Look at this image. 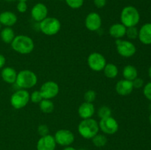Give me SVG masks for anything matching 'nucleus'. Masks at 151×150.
Listing matches in <instances>:
<instances>
[{
  "mask_svg": "<svg viewBox=\"0 0 151 150\" xmlns=\"http://www.w3.org/2000/svg\"><path fill=\"white\" fill-rule=\"evenodd\" d=\"M10 44L12 49L21 54H30L35 48L33 40L24 35H16Z\"/></svg>",
  "mask_w": 151,
  "mask_h": 150,
  "instance_id": "1",
  "label": "nucleus"
},
{
  "mask_svg": "<svg viewBox=\"0 0 151 150\" xmlns=\"http://www.w3.org/2000/svg\"><path fill=\"white\" fill-rule=\"evenodd\" d=\"M99 123L92 118L83 119L78 124V133L85 139H91L99 133Z\"/></svg>",
  "mask_w": 151,
  "mask_h": 150,
  "instance_id": "2",
  "label": "nucleus"
},
{
  "mask_svg": "<svg viewBox=\"0 0 151 150\" xmlns=\"http://www.w3.org/2000/svg\"><path fill=\"white\" fill-rule=\"evenodd\" d=\"M38 76L32 71L24 69L17 74V77L15 83L20 89H29L36 85Z\"/></svg>",
  "mask_w": 151,
  "mask_h": 150,
  "instance_id": "3",
  "label": "nucleus"
},
{
  "mask_svg": "<svg viewBox=\"0 0 151 150\" xmlns=\"http://www.w3.org/2000/svg\"><path fill=\"white\" fill-rule=\"evenodd\" d=\"M140 20V14L134 6H126L122 10L120 14L121 23L126 27L136 26Z\"/></svg>",
  "mask_w": 151,
  "mask_h": 150,
  "instance_id": "4",
  "label": "nucleus"
},
{
  "mask_svg": "<svg viewBox=\"0 0 151 150\" xmlns=\"http://www.w3.org/2000/svg\"><path fill=\"white\" fill-rule=\"evenodd\" d=\"M39 28L43 34L48 36H52L58 33L60 30L61 24L57 18L47 17L40 22Z\"/></svg>",
  "mask_w": 151,
  "mask_h": 150,
  "instance_id": "5",
  "label": "nucleus"
},
{
  "mask_svg": "<svg viewBox=\"0 0 151 150\" xmlns=\"http://www.w3.org/2000/svg\"><path fill=\"white\" fill-rule=\"evenodd\" d=\"M10 101L12 107L16 110L24 108L30 101L29 92L24 89L18 90L12 94Z\"/></svg>",
  "mask_w": 151,
  "mask_h": 150,
  "instance_id": "6",
  "label": "nucleus"
},
{
  "mask_svg": "<svg viewBox=\"0 0 151 150\" xmlns=\"http://www.w3.org/2000/svg\"><path fill=\"white\" fill-rule=\"evenodd\" d=\"M116 49L118 54L123 57H131L137 52V48L131 41L127 40L116 39L115 41Z\"/></svg>",
  "mask_w": 151,
  "mask_h": 150,
  "instance_id": "7",
  "label": "nucleus"
},
{
  "mask_svg": "<svg viewBox=\"0 0 151 150\" xmlns=\"http://www.w3.org/2000/svg\"><path fill=\"white\" fill-rule=\"evenodd\" d=\"M87 63L90 69L94 71H102L106 65V59L99 52H92L87 58Z\"/></svg>",
  "mask_w": 151,
  "mask_h": 150,
  "instance_id": "8",
  "label": "nucleus"
},
{
  "mask_svg": "<svg viewBox=\"0 0 151 150\" xmlns=\"http://www.w3.org/2000/svg\"><path fill=\"white\" fill-rule=\"evenodd\" d=\"M59 85L55 81L49 80L42 84L39 91L43 99H52L58 96L59 93Z\"/></svg>",
  "mask_w": 151,
  "mask_h": 150,
  "instance_id": "9",
  "label": "nucleus"
},
{
  "mask_svg": "<svg viewBox=\"0 0 151 150\" xmlns=\"http://www.w3.org/2000/svg\"><path fill=\"white\" fill-rule=\"evenodd\" d=\"M98 123L100 130L106 135H114L119 129V124L117 121L112 116L100 119Z\"/></svg>",
  "mask_w": 151,
  "mask_h": 150,
  "instance_id": "10",
  "label": "nucleus"
},
{
  "mask_svg": "<svg viewBox=\"0 0 151 150\" xmlns=\"http://www.w3.org/2000/svg\"><path fill=\"white\" fill-rule=\"evenodd\" d=\"M55 140L56 144L62 146H69L75 141V135L69 129H59L55 134Z\"/></svg>",
  "mask_w": 151,
  "mask_h": 150,
  "instance_id": "11",
  "label": "nucleus"
},
{
  "mask_svg": "<svg viewBox=\"0 0 151 150\" xmlns=\"http://www.w3.org/2000/svg\"><path fill=\"white\" fill-rule=\"evenodd\" d=\"M85 26L89 31L96 32L102 26V19L100 14L95 12L88 13L85 19Z\"/></svg>",
  "mask_w": 151,
  "mask_h": 150,
  "instance_id": "12",
  "label": "nucleus"
},
{
  "mask_svg": "<svg viewBox=\"0 0 151 150\" xmlns=\"http://www.w3.org/2000/svg\"><path fill=\"white\" fill-rule=\"evenodd\" d=\"M48 9L43 3H37L31 10V16L32 19L37 22L42 21L47 17Z\"/></svg>",
  "mask_w": 151,
  "mask_h": 150,
  "instance_id": "13",
  "label": "nucleus"
},
{
  "mask_svg": "<svg viewBox=\"0 0 151 150\" xmlns=\"http://www.w3.org/2000/svg\"><path fill=\"white\" fill-rule=\"evenodd\" d=\"M56 141L54 136L47 135L39 138L37 142V150H55L56 148Z\"/></svg>",
  "mask_w": 151,
  "mask_h": 150,
  "instance_id": "14",
  "label": "nucleus"
},
{
  "mask_svg": "<svg viewBox=\"0 0 151 150\" xmlns=\"http://www.w3.org/2000/svg\"><path fill=\"white\" fill-rule=\"evenodd\" d=\"M116 93L120 96H128L132 93L134 90L132 81L123 79L118 81L115 86Z\"/></svg>",
  "mask_w": 151,
  "mask_h": 150,
  "instance_id": "15",
  "label": "nucleus"
},
{
  "mask_svg": "<svg viewBox=\"0 0 151 150\" xmlns=\"http://www.w3.org/2000/svg\"><path fill=\"white\" fill-rule=\"evenodd\" d=\"M78 115L82 119H91L95 113V107L93 103L84 101L78 107Z\"/></svg>",
  "mask_w": 151,
  "mask_h": 150,
  "instance_id": "16",
  "label": "nucleus"
},
{
  "mask_svg": "<svg viewBox=\"0 0 151 150\" xmlns=\"http://www.w3.org/2000/svg\"><path fill=\"white\" fill-rule=\"evenodd\" d=\"M138 38L145 45L151 44V23L145 24L139 30Z\"/></svg>",
  "mask_w": 151,
  "mask_h": 150,
  "instance_id": "17",
  "label": "nucleus"
},
{
  "mask_svg": "<svg viewBox=\"0 0 151 150\" xmlns=\"http://www.w3.org/2000/svg\"><path fill=\"white\" fill-rule=\"evenodd\" d=\"M17 16L11 11H4L0 13V23L4 26L11 27L17 22Z\"/></svg>",
  "mask_w": 151,
  "mask_h": 150,
  "instance_id": "18",
  "label": "nucleus"
},
{
  "mask_svg": "<svg viewBox=\"0 0 151 150\" xmlns=\"http://www.w3.org/2000/svg\"><path fill=\"white\" fill-rule=\"evenodd\" d=\"M127 27L122 23H116L112 24L109 27V34L112 38L115 39H121L123 38L126 33Z\"/></svg>",
  "mask_w": 151,
  "mask_h": 150,
  "instance_id": "19",
  "label": "nucleus"
},
{
  "mask_svg": "<svg viewBox=\"0 0 151 150\" xmlns=\"http://www.w3.org/2000/svg\"><path fill=\"white\" fill-rule=\"evenodd\" d=\"M17 74L15 69L8 66V67L3 68L1 72V76L6 83L13 84L16 82Z\"/></svg>",
  "mask_w": 151,
  "mask_h": 150,
  "instance_id": "20",
  "label": "nucleus"
},
{
  "mask_svg": "<svg viewBox=\"0 0 151 150\" xmlns=\"http://www.w3.org/2000/svg\"><path fill=\"white\" fill-rule=\"evenodd\" d=\"M122 75L124 79L127 80L133 81L136 78L138 77V71L135 66L132 65H128L125 66L122 71Z\"/></svg>",
  "mask_w": 151,
  "mask_h": 150,
  "instance_id": "21",
  "label": "nucleus"
},
{
  "mask_svg": "<svg viewBox=\"0 0 151 150\" xmlns=\"http://www.w3.org/2000/svg\"><path fill=\"white\" fill-rule=\"evenodd\" d=\"M0 37H1V40L4 43H5V44H11L16 35H15L14 31L11 27L5 26V27L1 29Z\"/></svg>",
  "mask_w": 151,
  "mask_h": 150,
  "instance_id": "22",
  "label": "nucleus"
},
{
  "mask_svg": "<svg viewBox=\"0 0 151 150\" xmlns=\"http://www.w3.org/2000/svg\"><path fill=\"white\" fill-rule=\"evenodd\" d=\"M105 76L109 79H114L119 74L118 67L114 63H106L104 69H103Z\"/></svg>",
  "mask_w": 151,
  "mask_h": 150,
  "instance_id": "23",
  "label": "nucleus"
},
{
  "mask_svg": "<svg viewBox=\"0 0 151 150\" xmlns=\"http://www.w3.org/2000/svg\"><path fill=\"white\" fill-rule=\"evenodd\" d=\"M39 107L41 112L44 113H51L54 110L55 105L51 99H43L42 101L39 103Z\"/></svg>",
  "mask_w": 151,
  "mask_h": 150,
  "instance_id": "24",
  "label": "nucleus"
},
{
  "mask_svg": "<svg viewBox=\"0 0 151 150\" xmlns=\"http://www.w3.org/2000/svg\"><path fill=\"white\" fill-rule=\"evenodd\" d=\"M91 140H92L93 144L96 147H99V148L105 146L108 142V139L106 135L100 133H97L95 136L91 138Z\"/></svg>",
  "mask_w": 151,
  "mask_h": 150,
  "instance_id": "25",
  "label": "nucleus"
},
{
  "mask_svg": "<svg viewBox=\"0 0 151 150\" xmlns=\"http://www.w3.org/2000/svg\"><path fill=\"white\" fill-rule=\"evenodd\" d=\"M111 109L108 106H102L97 110V115L100 119L111 116Z\"/></svg>",
  "mask_w": 151,
  "mask_h": 150,
  "instance_id": "26",
  "label": "nucleus"
},
{
  "mask_svg": "<svg viewBox=\"0 0 151 150\" xmlns=\"http://www.w3.org/2000/svg\"><path fill=\"white\" fill-rule=\"evenodd\" d=\"M125 35L129 38L130 40L137 39L139 36V30L136 26H131L127 27L126 33Z\"/></svg>",
  "mask_w": 151,
  "mask_h": 150,
  "instance_id": "27",
  "label": "nucleus"
},
{
  "mask_svg": "<svg viewBox=\"0 0 151 150\" xmlns=\"http://www.w3.org/2000/svg\"><path fill=\"white\" fill-rule=\"evenodd\" d=\"M43 99V97L41 96L39 91H34L31 94H29V100L32 103L35 104H39Z\"/></svg>",
  "mask_w": 151,
  "mask_h": 150,
  "instance_id": "28",
  "label": "nucleus"
},
{
  "mask_svg": "<svg viewBox=\"0 0 151 150\" xmlns=\"http://www.w3.org/2000/svg\"><path fill=\"white\" fill-rule=\"evenodd\" d=\"M96 98H97V94L93 90H88L84 94V99L87 102L93 103V101H95Z\"/></svg>",
  "mask_w": 151,
  "mask_h": 150,
  "instance_id": "29",
  "label": "nucleus"
},
{
  "mask_svg": "<svg viewBox=\"0 0 151 150\" xmlns=\"http://www.w3.org/2000/svg\"><path fill=\"white\" fill-rule=\"evenodd\" d=\"M66 4L72 9H78L83 6L84 0H65Z\"/></svg>",
  "mask_w": 151,
  "mask_h": 150,
  "instance_id": "30",
  "label": "nucleus"
},
{
  "mask_svg": "<svg viewBox=\"0 0 151 150\" xmlns=\"http://www.w3.org/2000/svg\"><path fill=\"white\" fill-rule=\"evenodd\" d=\"M38 133L41 137L45 136V135L50 134V129L48 126L46 124H41L38 126Z\"/></svg>",
  "mask_w": 151,
  "mask_h": 150,
  "instance_id": "31",
  "label": "nucleus"
},
{
  "mask_svg": "<svg viewBox=\"0 0 151 150\" xmlns=\"http://www.w3.org/2000/svg\"><path fill=\"white\" fill-rule=\"evenodd\" d=\"M143 94L147 99L151 101V82L145 85L143 88Z\"/></svg>",
  "mask_w": 151,
  "mask_h": 150,
  "instance_id": "32",
  "label": "nucleus"
},
{
  "mask_svg": "<svg viewBox=\"0 0 151 150\" xmlns=\"http://www.w3.org/2000/svg\"><path fill=\"white\" fill-rule=\"evenodd\" d=\"M17 10L19 13H25L27 10V4L26 1H19L17 4Z\"/></svg>",
  "mask_w": 151,
  "mask_h": 150,
  "instance_id": "33",
  "label": "nucleus"
},
{
  "mask_svg": "<svg viewBox=\"0 0 151 150\" xmlns=\"http://www.w3.org/2000/svg\"><path fill=\"white\" fill-rule=\"evenodd\" d=\"M134 88H141L144 85V80L142 78L137 77L135 79L132 81Z\"/></svg>",
  "mask_w": 151,
  "mask_h": 150,
  "instance_id": "34",
  "label": "nucleus"
},
{
  "mask_svg": "<svg viewBox=\"0 0 151 150\" xmlns=\"http://www.w3.org/2000/svg\"><path fill=\"white\" fill-rule=\"evenodd\" d=\"M94 4L97 8H103L106 6V0H94Z\"/></svg>",
  "mask_w": 151,
  "mask_h": 150,
  "instance_id": "35",
  "label": "nucleus"
},
{
  "mask_svg": "<svg viewBox=\"0 0 151 150\" xmlns=\"http://www.w3.org/2000/svg\"><path fill=\"white\" fill-rule=\"evenodd\" d=\"M5 63H6L5 57H4L3 54H0V69L4 68V65H5Z\"/></svg>",
  "mask_w": 151,
  "mask_h": 150,
  "instance_id": "36",
  "label": "nucleus"
},
{
  "mask_svg": "<svg viewBox=\"0 0 151 150\" xmlns=\"http://www.w3.org/2000/svg\"><path fill=\"white\" fill-rule=\"evenodd\" d=\"M63 150H77V149L75 148H74V147L69 146H66V147H65V148L63 149Z\"/></svg>",
  "mask_w": 151,
  "mask_h": 150,
  "instance_id": "37",
  "label": "nucleus"
},
{
  "mask_svg": "<svg viewBox=\"0 0 151 150\" xmlns=\"http://www.w3.org/2000/svg\"><path fill=\"white\" fill-rule=\"evenodd\" d=\"M148 75H149V77L151 79V66L149 68V69H148Z\"/></svg>",
  "mask_w": 151,
  "mask_h": 150,
  "instance_id": "38",
  "label": "nucleus"
},
{
  "mask_svg": "<svg viewBox=\"0 0 151 150\" xmlns=\"http://www.w3.org/2000/svg\"><path fill=\"white\" fill-rule=\"evenodd\" d=\"M149 121H150V123L151 124V114L150 115V116H149Z\"/></svg>",
  "mask_w": 151,
  "mask_h": 150,
  "instance_id": "39",
  "label": "nucleus"
},
{
  "mask_svg": "<svg viewBox=\"0 0 151 150\" xmlns=\"http://www.w3.org/2000/svg\"><path fill=\"white\" fill-rule=\"evenodd\" d=\"M19 1H27V0H18Z\"/></svg>",
  "mask_w": 151,
  "mask_h": 150,
  "instance_id": "40",
  "label": "nucleus"
},
{
  "mask_svg": "<svg viewBox=\"0 0 151 150\" xmlns=\"http://www.w3.org/2000/svg\"><path fill=\"white\" fill-rule=\"evenodd\" d=\"M5 1H13V0H5Z\"/></svg>",
  "mask_w": 151,
  "mask_h": 150,
  "instance_id": "41",
  "label": "nucleus"
},
{
  "mask_svg": "<svg viewBox=\"0 0 151 150\" xmlns=\"http://www.w3.org/2000/svg\"><path fill=\"white\" fill-rule=\"evenodd\" d=\"M1 26H2V25H1V23H0V29H1Z\"/></svg>",
  "mask_w": 151,
  "mask_h": 150,
  "instance_id": "42",
  "label": "nucleus"
},
{
  "mask_svg": "<svg viewBox=\"0 0 151 150\" xmlns=\"http://www.w3.org/2000/svg\"><path fill=\"white\" fill-rule=\"evenodd\" d=\"M80 150H87V149H80Z\"/></svg>",
  "mask_w": 151,
  "mask_h": 150,
  "instance_id": "43",
  "label": "nucleus"
}]
</instances>
